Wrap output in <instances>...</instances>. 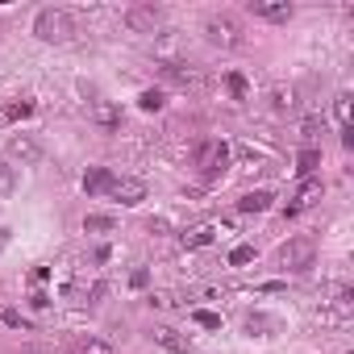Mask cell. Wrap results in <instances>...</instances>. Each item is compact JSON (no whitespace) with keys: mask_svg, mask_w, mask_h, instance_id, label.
<instances>
[{"mask_svg":"<svg viewBox=\"0 0 354 354\" xmlns=\"http://www.w3.org/2000/svg\"><path fill=\"white\" fill-rule=\"evenodd\" d=\"M34 34H38L42 42H71L75 21H71L67 9H42V13L34 17Z\"/></svg>","mask_w":354,"mask_h":354,"instance_id":"cell-1","label":"cell"},{"mask_svg":"<svg viewBox=\"0 0 354 354\" xmlns=\"http://www.w3.org/2000/svg\"><path fill=\"white\" fill-rule=\"evenodd\" d=\"M205 38H209L213 46H221V50H234V46H242V26H238V17H230V13H213V17L205 21Z\"/></svg>","mask_w":354,"mask_h":354,"instance_id":"cell-2","label":"cell"},{"mask_svg":"<svg viewBox=\"0 0 354 354\" xmlns=\"http://www.w3.org/2000/svg\"><path fill=\"white\" fill-rule=\"evenodd\" d=\"M313 259H317V242L313 238H292V242L279 246V267L283 271H308Z\"/></svg>","mask_w":354,"mask_h":354,"instance_id":"cell-3","label":"cell"},{"mask_svg":"<svg viewBox=\"0 0 354 354\" xmlns=\"http://www.w3.org/2000/svg\"><path fill=\"white\" fill-rule=\"evenodd\" d=\"M196 167H201L205 180H213L217 171H225V167H230V142H221V138L201 142V150H196Z\"/></svg>","mask_w":354,"mask_h":354,"instance_id":"cell-4","label":"cell"},{"mask_svg":"<svg viewBox=\"0 0 354 354\" xmlns=\"http://www.w3.org/2000/svg\"><path fill=\"white\" fill-rule=\"evenodd\" d=\"M125 26H129L133 34H154V30L162 26V9H158V5H129V9H125Z\"/></svg>","mask_w":354,"mask_h":354,"instance_id":"cell-5","label":"cell"},{"mask_svg":"<svg viewBox=\"0 0 354 354\" xmlns=\"http://www.w3.org/2000/svg\"><path fill=\"white\" fill-rule=\"evenodd\" d=\"M250 13L263 21H288L296 9H292V0H250Z\"/></svg>","mask_w":354,"mask_h":354,"instance_id":"cell-6","label":"cell"},{"mask_svg":"<svg viewBox=\"0 0 354 354\" xmlns=\"http://www.w3.org/2000/svg\"><path fill=\"white\" fill-rule=\"evenodd\" d=\"M162 80L175 88H201V71L188 63H162Z\"/></svg>","mask_w":354,"mask_h":354,"instance_id":"cell-7","label":"cell"},{"mask_svg":"<svg viewBox=\"0 0 354 354\" xmlns=\"http://www.w3.org/2000/svg\"><path fill=\"white\" fill-rule=\"evenodd\" d=\"M88 121L100 125V129H117V125H121V109H117L113 100H92V104H88Z\"/></svg>","mask_w":354,"mask_h":354,"instance_id":"cell-8","label":"cell"},{"mask_svg":"<svg viewBox=\"0 0 354 354\" xmlns=\"http://www.w3.org/2000/svg\"><path fill=\"white\" fill-rule=\"evenodd\" d=\"M9 154L21 158V162H38V158H42V142H38L34 133H13V138H9Z\"/></svg>","mask_w":354,"mask_h":354,"instance_id":"cell-9","label":"cell"},{"mask_svg":"<svg viewBox=\"0 0 354 354\" xmlns=\"http://www.w3.org/2000/svg\"><path fill=\"white\" fill-rule=\"evenodd\" d=\"M109 196L121 201V205H138V201H146V184L142 180H113Z\"/></svg>","mask_w":354,"mask_h":354,"instance_id":"cell-10","label":"cell"},{"mask_svg":"<svg viewBox=\"0 0 354 354\" xmlns=\"http://www.w3.org/2000/svg\"><path fill=\"white\" fill-rule=\"evenodd\" d=\"M113 180H117V175H113L109 167H92V171L84 175V192H88V196H109Z\"/></svg>","mask_w":354,"mask_h":354,"instance_id":"cell-11","label":"cell"},{"mask_svg":"<svg viewBox=\"0 0 354 354\" xmlns=\"http://www.w3.org/2000/svg\"><path fill=\"white\" fill-rule=\"evenodd\" d=\"M317 196H321V180H304V188H300V192H296V196L288 201V217L304 213V209H308V205H313Z\"/></svg>","mask_w":354,"mask_h":354,"instance_id":"cell-12","label":"cell"},{"mask_svg":"<svg viewBox=\"0 0 354 354\" xmlns=\"http://www.w3.org/2000/svg\"><path fill=\"white\" fill-rule=\"evenodd\" d=\"M213 238H217V230H213V225H192V230H184V234H180V242H184L188 250H196V246H209Z\"/></svg>","mask_w":354,"mask_h":354,"instance_id":"cell-13","label":"cell"},{"mask_svg":"<svg viewBox=\"0 0 354 354\" xmlns=\"http://www.w3.org/2000/svg\"><path fill=\"white\" fill-rule=\"evenodd\" d=\"M154 342H158V346H167V350H175V354H188V350H192V342H188V337H180L175 329H167V325H162V329H154Z\"/></svg>","mask_w":354,"mask_h":354,"instance_id":"cell-14","label":"cell"},{"mask_svg":"<svg viewBox=\"0 0 354 354\" xmlns=\"http://www.w3.org/2000/svg\"><path fill=\"white\" fill-rule=\"evenodd\" d=\"M271 104H275V113H292L296 109V88L292 84H275L271 88Z\"/></svg>","mask_w":354,"mask_h":354,"instance_id":"cell-15","label":"cell"},{"mask_svg":"<svg viewBox=\"0 0 354 354\" xmlns=\"http://www.w3.org/2000/svg\"><path fill=\"white\" fill-rule=\"evenodd\" d=\"M117 230V217H109V213H88L84 217V234H113Z\"/></svg>","mask_w":354,"mask_h":354,"instance_id":"cell-16","label":"cell"},{"mask_svg":"<svg viewBox=\"0 0 354 354\" xmlns=\"http://www.w3.org/2000/svg\"><path fill=\"white\" fill-rule=\"evenodd\" d=\"M275 329H279V325H275L271 317H263V313H250V317H246V333H250V337H271Z\"/></svg>","mask_w":354,"mask_h":354,"instance_id":"cell-17","label":"cell"},{"mask_svg":"<svg viewBox=\"0 0 354 354\" xmlns=\"http://www.w3.org/2000/svg\"><path fill=\"white\" fill-rule=\"evenodd\" d=\"M71 354H117V346H109L100 337H80V342H71Z\"/></svg>","mask_w":354,"mask_h":354,"instance_id":"cell-18","label":"cell"},{"mask_svg":"<svg viewBox=\"0 0 354 354\" xmlns=\"http://www.w3.org/2000/svg\"><path fill=\"white\" fill-rule=\"evenodd\" d=\"M271 201H275L271 192H246V196L238 201V209H242V213H263V209H271Z\"/></svg>","mask_w":354,"mask_h":354,"instance_id":"cell-19","label":"cell"},{"mask_svg":"<svg viewBox=\"0 0 354 354\" xmlns=\"http://www.w3.org/2000/svg\"><path fill=\"white\" fill-rule=\"evenodd\" d=\"M17 192V167L0 162V196H13Z\"/></svg>","mask_w":354,"mask_h":354,"instance_id":"cell-20","label":"cell"},{"mask_svg":"<svg viewBox=\"0 0 354 354\" xmlns=\"http://www.w3.org/2000/svg\"><path fill=\"white\" fill-rule=\"evenodd\" d=\"M138 104H142L146 113H158V109H162V92H158V88H146V92L138 96Z\"/></svg>","mask_w":354,"mask_h":354,"instance_id":"cell-21","label":"cell"},{"mask_svg":"<svg viewBox=\"0 0 354 354\" xmlns=\"http://www.w3.org/2000/svg\"><path fill=\"white\" fill-rule=\"evenodd\" d=\"M333 113H337L342 129H350V92H337V100H333Z\"/></svg>","mask_w":354,"mask_h":354,"instance_id":"cell-22","label":"cell"},{"mask_svg":"<svg viewBox=\"0 0 354 354\" xmlns=\"http://www.w3.org/2000/svg\"><path fill=\"white\" fill-rule=\"evenodd\" d=\"M34 113V100H13L9 109H5V121H17V117H30Z\"/></svg>","mask_w":354,"mask_h":354,"instance_id":"cell-23","label":"cell"},{"mask_svg":"<svg viewBox=\"0 0 354 354\" xmlns=\"http://www.w3.org/2000/svg\"><path fill=\"white\" fill-rule=\"evenodd\" d=\"M300 133H304V142H317V133H325V117H308L300 125Z\"/></svg>","mask_w":354,"mask_h":354,"instance_id":"cell-24","label":"cell"},{"mask_svg":"<svg viewBox=\"0 0 354 354\" xmlns=\"http://www.w3.org/2000/svg\"><path fill=\"white\" fill-rule=\"evenodd\" d=\"M317 162H321V150H317V146H304V150H300V175H308Z\"/></svg>","mask_w":354,"mask_h":354,"instance_id":"cell-25","label":"cell"},{"mask_svg":"<svg viewBox=\"0 0 354 354\" xmlns=\"http://www.w3.org/2000/svg\"><path fill=\"white\" fill-rule=\"evenodd\" d=\"M250 259H254V246H238V250L230 254V263H234V267H242V263H250Z\"/></svg>","mask_w":354,"mask_h":354,"instance_id":"cell-26","label":"cell"},{"mask_svg":"<svg viewBox=\"0 0 354 354\" xmlns=\"http://www.w3.org/2000/svg\"><path fill=\"white\" fill-rule=\"evenodd\" d=\"M230 88H234L238 100H246V80H242V75H230Z\"/></svg>","mask_w":354,"mask_h":354,"instance_id":"cell-27","label":"cell"},{"mask_svg":"<svg viewBox=\"0 0 354 354\" xmlns=\"http://www.w3.org/2000/svg\"><path fill=\"white\" fill-rule=\"evenodd\" d=\"M196 321H201L205 329H217V325H221V317H217V313H196Z\"/></svg>","mask_w":354,"mask_h":354,"instance_id":"cell-28","label":"cell"}]
</instances>
